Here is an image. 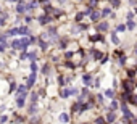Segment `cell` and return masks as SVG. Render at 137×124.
<instances>
[{"mask_svg": "<svg viewBox=\"0 0 137 124\" xmlns=\"http://www.w3.org/2000/svg\"><path fill=\"white\" fill-rule=\"evenodd\" d=\"M34 82H36V73L32 71V74H31V76H29V79H27V89L32 87V86H34Z\"/></svg>", "mask_w": 137, "mask_h": 124, "instance_id": "1", "label": "cell"}, {"mask_svg": "<svg viewBox=\"0 0 137 124\" xmlns=\"http://www.w3.org/2000/svg\"><path fill=\"white\" fill-rule=\"evenodd\" d=\"M16 11H18V13H24V11H27V5H24L23 2H19L18 7H16Z\"/></svg>", "mask_w": 137, "mask_h": 124, "instance_id": "2", "label": "cell"}, {"mask_svg": "<svg viewBox=\"0 0 137 124\" xmlns=\"http://www.w3.org/2000/svg\"><path fill=\"white\" fill-rule=\"evenodd\" d=\"M16 105H18V106H23V105H24V92H23V94L19 95V98L16 100Z\"/></svg>", "mask_w": 137, "mask_h": 124, "instance_id": "3", "label": "cell"}, {"mask_svg": "<svg viewBox=\"0 0 137 124\" xmlns=\"http://www.w3.org/2000/svg\"><path fill=\"white\" fill-rule=\"evenodd\" d=\"M39 21H40V24H47V23L50 21V18H48V16H40V18H39Z\"/></svg>", "mask_w": 137, "mask_h": 124, "instance_id": "4", "label": "cell"}, {"mask_svg": "<svg viewBox=\"0 0 137 124\" xmlns=\"http://www.w3.org/2000/svg\"><path fill=\"white\" fill-rule=\"evenodd\" d=\"M19 34V29H8V32H7V35H16Z\"/></svg>", "mask_w": 137, "mask_h": 124, "instance_id": "5", "label": "cell"}, {"mask_svg": "<svg viewBox=\"0 0 137 124\" xmlns=\"http://www.w3.org/2000/svg\"><path fill=\"white\" fill-rule=\"evenodd\" d=\"M37 7V3L36 2H31V3H27V11H32V10Z\"/></svg>", "mask_w": 137, "mask_h": 124, "instance_id": "6", "label": "cell"}, {"mask_svg": "<svg viewBox=\"0 0 137 124\" xmlns=\"http://www.w3.org/2000/svg\"><path fill=\"white\" fill-rule=\"evenodd\" d=\"M98 29H100V31H107V29H108V23H100V24H98Z\"/></svg>", "mask_w": 137, "mask_h": 124, "instance_id": "7", "label": "cell"}, {"mask_svg": "<svg viewBox=\"0 0 137 124\" xmlns=\"http://www.w3.org/2000/svg\"><path fill=\"white\" fill-rule=\"evenodd\" d=\"M27 32H29V29H27L26 26H23V27H19V34H23V35H26Z\"/></svg>", "mask_w": 137, "mask_h": 124, "instance_id": "8", "label": "cell"}, {"mask_svg": "<svg viewBox=\"0 0 137 124\" xmlns=\"http://www.w3.org/2000/svg\"><path fill=\"white\" fill-rule=\"evenodd\" d=\"M90 18H92V19H94V21H97V19L100 18V15H98L97 11H92V13H90Z\"/></svg>", "mask_w": 137, "mask_h": 124, "instance_id": "9", "label": "cell"}, {"mask_svg": "<svg viewBox=\"0 0 137 124\" xmlns=\"http://www.w3.org/2000/svg\"><path fill=\"white\" fill-rule=\"evenodd\" d=\"M11 47H13V48H16V50H19V40H18V39L11 42Z\"/></svg>", "mask_w": 137, "mask_h": 124, "instance_id": "10", "label": "cell"}, {"mask_svg": "<svg viewBox=\"0 0 137 124\" xmlns=\"http://www.w3.org/2000/svg\"><path fill=\"white\" fill-rule=\"evenodd\" d=\"M68 119H69V118H68V115H60V121H61V123H68Z\"/></svg>", "mask_w": 137, "mask_h": 124, "instance_id": "11", "label": "cell"}, {"mask_svg": "<svg viewBox=\"0 0 137 124\" xmlns=\"http://www.w3.org/2000/svg\"><path fill=\"white\" fill-rule=\"evenodd\" d=\"M107 119H108L110 123H113V121H115V113H108V116H107Z\"/></svg>", "mask_w": 137, "mask_h": 124, "instance_id": "12", "label": "cell"}, {"mask_svg": "<svg viewBox=\"0 0 137 124\" xmlns=\"http://www.w3.org/2000/svg\"><path fill=\"white\" fill-rule=\"evenodd\" d=\"M90 74H86V76H84V82H86V84H90Z\"/></svg>", "mask_w": 137, "mask_h": 124, "instance_id": "13", "label": "cell"}, {"mask_svg": "<svg viewBox=\"0 0 137 124\" xmlns=\"http://www.w3.org/2000/svg\"><path fill=\"white\" fill-rule=\"evenodd\" d=\"M26 89H27V86H19L18 92H19V94H23V92H26Z\"/></svg>", "mask_w": 137, "mask_h": 124, "instance_id": "14", "label": "cell"}, {"mask_svg": "<svg viewBox=\"0 0 137 124\" xmlns=\"http://www.w3.org/2000/svg\"><path fill=\"white\" fill-rule=\"evenodd\" d=\"M110 13H111V11H110V8H105L103 11H102V15H103V16H108Z\"/></svg>", "mask_w": 137, "mask_h": 124, "instance_id": "15", "label": "cell"}, {"mask_svg": "<svg viewBox=\"0 0 137 124\" xmlns=\"http://www.w3.org/2000/svg\"><path fill=\"white\" fill-rule=\"evenodd\" d=\"M134 26H136V23H134L132 19H129V23H128V27H129V29H132Z\"/></svg>", "mask_w": 137, "mask_h": 124, "instance_id": "16", "label": "cell"}, {"mask_svg": "<svg viewBox=\"0 0 137 124\" xmlns=\"http://www.w3.org/2000/svg\"><path fill=\"white\" fill-rule=\"evenodd\" d=\"M31 102H32V103L37 102V94H32V95H31Z\"/></svg>", "mask_w": 137, "mask_h": 124, "instance_id": "17", "label": "cell"}, {"mask_svg": "<svg viewBox=\"0 0 137 124\" xmlns=\"http://www.w3.org/2000/svg\"><path fill=\"white\" fill-rule=\"evenodd\" d=\"M39 45H40V48H44V50L47 48V44L44 42V40H40V42H39Z\"/></svg>", "mask_w": 137, "mask_h": 124, "instance_id": "18", "label": "cell"}, {"mask_svg": "<svg viewBox=\"0 0 137 124\" xmlns=\"http://www.w3.org/2000/svg\"><path fill=\"white\" fill-rule=\"evenodd\" d=\"M31 69L34 71V73H36V71H37V64H36V63H34V61L31 63Z\"/></svg>", "mask_w": 137, "mask_h": 124, "instance_id": "19", "label": "cell"}, {"mask_svg": "<svg viewBox=\"0 0 137 124\" xmlns=\"http://www.w3.org/2000/svg\"><path fill=\"white\" fill-rule=\"evenodd\" d=\"M105 95L107 97H113V90H105Z\"/></svg>", "mask_w": 137, "mask_h": 124, "instance_id": "20", "label": "cell"}, {"mask_svg": "<svg viewBox=\"0 0 137 124\" xmlns=\"http://www.w3.org/2000/svg\"><path fill=\"white\" fill-rule=\"evenodd\" d=\"M82 16H84V13H79V15L76 16V21H81V19H82Z\"/></svg>", "mask_w": 137, "mask_h": 124, "instance_id": "21", "label": "cell"}, {"mask_svg": "<svg viewBox=\"0 0 137 124\" xmlns=\"http://www.w3.org/2000/svg\"><path fill=\"white\" fill-rule=\"evenodd\" d=\"M44 10L48 13V11H52V7H50V5H45V7H44Z\"/></svg>", "mask_w": 137, "mask_h": 124, "instance_id": "22", "label": "cell"}, {"mask_svg": "<svg viewBox=\"0 0 137 124\" xmlns=\"http://www.w3.org/2000/svg\"><path fill=\"white\" fill-rule=\"evenodd\" d=\"M42 73H44V74H48V66H44V68H42Z\"/></svg>", "mask_w": 137, "mask_h": 124, "instance_id": "23", "label": "cell"}, {"mask_svg": "<svg viewBox=\"0 0 137 124\" xmlns=\"http://www.w3.org/2000/svg\"><path fill=\"white\" fill-rule=\"evenodd\" d=\"M111 39H113V42H115V44H118V42H119V40H118V37H116V35H115V34L111 35Z\"/></svg>", "mask_w": 137, "mask_h": 124, "instance_id": "24", "label": "cell"}, {"mask_svg": "<svg viewBox=\"0 0 137 124\" xmlns=\"http://www.w3.org/2000/svg\"><path fill=\"white\" fill-rule=\"evenodd\" d=\"M92 40H100L102 39V35H94V37H90Z\"/></svg>", "mask_w": 137, "mask_h": 124, "instance_id": "25", "label": "cell"}, {"mask_svg": "<svg viewBox=\"0 0 137 124\" xmlns=\"http://www.w3.org/2000/svg\"><path fill=\"white\" fill-rule=\"evenodd\" d=\"M29 58L31 60H36V53H29Z\"/></svg>", "mask_w": 137, "mask_h": 124, "instance_id": "26", "label": "cell"}, {"mask_svg": "<svg viewBox=\"0 0 137 124\" xmlns=\"http://www.w3.org/2000/svg\"><path fill=\"white\" fill-rule=\"evenodd\" d=\"M5 47H7L5 44H0V52H3V50H5Z\"/></svg>", "mask_w": 137, "mask_h": 124, "instance_id": "27", "label": "cell"}, {"mask_svg": "<svg viewBox=\"0 0 137 124\" xmlns=\"http://www.w3.org/2000/svg\"><path fill=\"white\" fill-rule=\"evenodd\" d=\"M97 124H103V119H102V118H98V119H97Z\"/></svg>", "mask_w": 137, "mask_h": 124, "instance_id": "28", "label": "cell"}, {"mask_svg": "<svg viewBox=\"0 0 137 124\" xmlns=\"http://www.w3.org/2000/svg\"><path fill=\"white\" fill-rule=\"evenodd\" d=\"M0 26H3V19H0Z\"/></svg>", "mask_w": 137, "mask_h": 124, "instance_id": "29", "label": "cell"}, {"mask_svg": "<svg viewBox=\"0 0 137 124\" xmlns=\"http://www.w3.org/2000/svg\"><path fill=\"white\" fill-rule=\"evenodd\" d=\"M10 2H18V0H10Z\"/></svg>", "mask_w": 137, "mask_h": 124, "instance_id": "30", "label": "cell"}, {"mask_svg": "<svg viewBox=\"0 0 137 124\" xmlns=\"http://www.w3.org/2000/svg\"><path fill=\"white\" fill-rule=\"evenodd\" d=\"M60 2H64V0H60Z\"/></svg>", "mask_w": 137, "mask_h": 124, "instance_id": "31", "label": "cell"}, {"mask_svg": "<svg viewBox=\"0 0 137 124\" xmlns=\"http://www.w3.org/2000/svg\"><path fill=\"white\" fill-rule=\"evenodd\" d=\"M40 2H44V0H40Z\"/></svg>", "mask_w": 137, "mask_h": 124, "instance_id": "32", "label": "cell"}]
</instances>
